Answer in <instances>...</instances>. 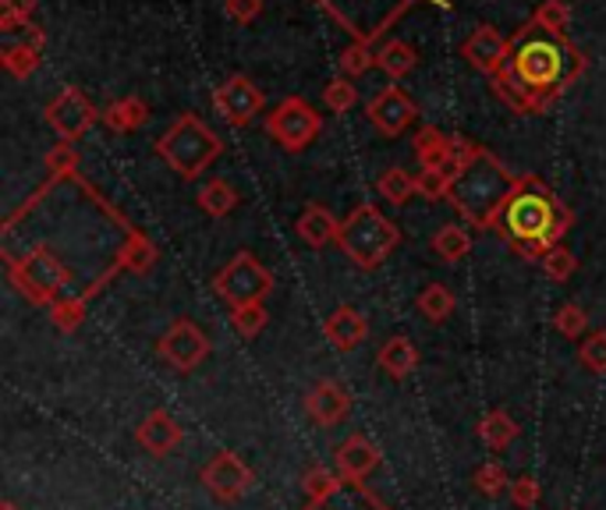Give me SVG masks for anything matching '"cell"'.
Listing matches in <instances>:
<instances>
[{
    "label": "cell",
    "instance_id": "2",
    "mask_svg": "<svg viewBox=\"0 0 606 510\" xmlns=\"http://www.w3.org/2000/svg\"><path fill=\"white\" fill-rule=\"evenodd\" d=\"M571 227H575V213L539 174H521L514 181V192L493 224L503 242L529 263H539L550 248H557Z\"/></svg>",
    "mask_w": 606,
    "mask_h": 510
},
{
    "label": "cell",
    "instance_id": "38",
    "mask_svg": "<svg viewBox=\"0 0 606 510\" xmlns=\"http://www.w3.org/2000/svg\"><path fill=\"white\" fill-rule=\"evenodd\" d=\"M86 309H89V305L78 301V298L61 301V305H54V309H50V322H54L61 333H75L82 327V319H86Z\"/></svg>",
    "mask_w": 606,
    "mask_h": 510
},
{
    "label": "cell",
    "instance_id": "45",
    "mask_svg": "<svg viewBox=\"0 0 606 510\" xmlns=\"http://www.w3.org/2000/svg\"><path fill=\"white\" fill-rule=\"evenodd\" d=\"M259 11H263V0H227V14L242 25H248L252 19H259Z\"/></svg>",
    "mask_w": 606,
    "mask_h": 510
},
{
    "label": "cell",
    "instance_id": "25",
    "mask_svg": "<svg viewBox=\"0 0 606 510\" xmlns=\"http://www.w3.org/2000/svg\"><path fill=\"white\" fill-rule=\"evenodd\" d=\"M199 210L202 213H210V216H227L238 210V192H234V184H227L224 178H213L202 184V192H199Z\"/></svg>",
    "mask_w": 606,
    "mask_h": 510
},
{
    "label": "cell",
    "instance_id": "29",
    "mask_svg": "<svg viewBox=\"0 0 606 510\" xmlns=\"http://www.w3.org/2000/svg\"><path fill=\"white\" fill-rule=\"evenodd\" d=\"M376 189L380 195L391 202V206H404L415 192V178L408 174V170H401V167H391V170H383V178L376 181Z\"/></svg>",
    "mask_w": 606,
    "mask_h": 510
},
{
    "label": "cell",
    "instance_id": "23",
    "mask_svg": "<svg viewBox=\"0 0 606 510\" xmlns=\"http://www.w3.org/2000/svg\"><path fill=\"white\" fill-rule=\"evenodd\" d=\"M447 142H450V135H444L440 128H418L415 131V160L423 170H444L447 163Z\"/></svg>",
    "mask_w": 606,
    "mask_h": 510
},
{
    "label": "cell",
    "instance_id": "13",
    "mask_svg": "<svg viewBox=\"0 0 606 510\" xmlns=\"http://www.w3.org/2000/svg\"><path fill=\"white\" fill-rule=\"evenodd\" d=\"M365 117L373 121V128L380 135H386V139H397V135H404L418 121V107H415V99L401 89V85H386L380 96L369 99Z\"/></svg>",
    "mask_w": 606,
    "mask_h": 510
},
{
    "label": "cell",
    "instance_id": "37",
    "mask_svg": "<svg viewBox=\"0 0 606 510\" xmlns=\"http://www.w3.org/2000/svg\"><path fill=\"white\" fill-rule=\"evenodd\" d=\"M323 104L330 114H348L351 107L359 104V89L351 85V78H333L323 89Z\"/></svg>",
    "mask_w": 606,
    "mask_h": 510
},
{
    "label": "cell",
    "instance_id": "33",
    "mask_svg": "<svg viewBox=\"0 0 606 510\" xmlns=\"http://www.w3.org/2000/svg\"><path fill=\"white\" fill-rule=\"evenodd\" d=\"M0 64L11 78H29L40 67V50L32 46H19V43H4V54H0Z\"/></svg>",
    "mask_w": 606,
    "mask_h": 510
},
{
    "label": "cell",
    "instance_id": "10",
    "mask_svg": "<svg viewBox=\"0 0 606 510\" xmlns=\"http://www.w3.org/2000/svg\"><path fill=\"white\" fill-rule=\"evenodd\" d=\"M210 351H213V344H210L206 330H199L192 319L171 322V330H167L157 340V354L174 372H192V369H199L202 362L210 359Z\"/></svg>",
    "mask_w": 606,
    "mask_h": 510
},
{
    "label": "cell",
    "instance_id": "15",
    "mask_svg": "<svg viewBox=\"0 0 606 510\" xmlns=\"http://www.w3.org/2000/svg\"><path fill=\"white\" fill-rule=\"evenodd\" d=\"M380 461H383V454L365 433H351L344 444L333 447V465L348 482H365L369 475L380 468Z\"/></svg>",
    "mask_w": 606,
    "mask_h": 510
},
{
    "label": "cell",
    "instance_id": "27",
    "mask_svg": "<svg viewBox=\"0 0 606 510\" xmlns=\"http://www.w3.org/2000/svg\"><path fill=\"white\" fill-rule=\"evenodd\" d=\"M415 305L429 322H444V319L454 316V309H458V298H454V291L447 284H426L423 295L415 298Z\"/></svg>",
    "mask_w": 606,
    "mask_h": 510
},
{
    "label": "cell",
    "instance_id": "42",
    "mask_svg": "<svg viewBox=\"0 0 606 510\" xmlns=\"http://www.w3.org/2000/svg\"><path fill=\"white\" fill-rule=\"evenodd\" d=\"M539 500H543V486H539V479H532V475H518V479L511 482V503L518 510H535Z\"/></svg>",
    "mask_w": 606,
    "mask_h": 510
},
{
    "label": "cell",
    "instance_id": "1",
    "mask_svg": "<svg viewBox=\"0 0 606 510\" xmlns=\"http://www.w3.org/2000/svg\"><path fill=\"white\" fill-rule=\"evenodd\" d=\"M582 72H585V54L575 43L529 22L518 29V36L511 40V50H508V61H503V67L493 78L514 85V89L529 99L532 114H543L567 85L578 82Z\"/></svg>",
    "mask_w": 606,
    "mask_h": 510
},
{
    "label": "cell",
    "instance_id": "31",
    "mask_svg": "<svg viewBox=\"0 0 606 510\" xmlns=\"http://www.w3.org/2000/svg\"><path fill=\"white\" fill-rule=\"evenodd\" d=\"M539 29L553 32V36L567 40V25H571V4L567 0H543V4L535 8V19H532Z\"/></svg>",
    "mask_w": 606,
    "mask_h": 510
},
{
    "label": "cell",
    "instance_id": "46",
    "mask_svg": "<svg viewBox=\"0 0 606 510\" xmlns=\"http://www.w3.org/2000/svg\"><path fill=\"white\" fill-rule=\"evenodd\" d=\"M0 510H22L19 503H11V500H4V503H0Z\"/></svg>",
    "mask_w": 606,
    "mask_h": 510
},
{
    "label": "cell",
    "instance_id": "22",
    "mask_svg": "<svg viewBox=\"0 0 606 510\" xmlns=\"http://www.w3.org/2000/svg\"><path fill=\"white\" fill-rule=\"evenodd\" d=\"M476 433H479V439L490 450H503V447H511L514 439L521 436V425L511 418V412H503V407H493V412H486L479 418Z\"/></svg>",
    "mask_w": 606,
    "mask_h": 510
},
{
    "label": "cell",
    "instance_id": "6",
    "mask_svg": "<svg viewBox=\"0 0 606 510\" xmlns=\"http://www.w3.org/2000/svg\"><path fill=\"white\" fill-rule=\"evenodd\" d=\"M319 4H323L359 43L373 46L376 40H383L386 32H391V25L404 11L418 4V0H319Z\"/></svg>",
    "mask_w": 606,
    "mask_h": 510
},
{
    "label": "cell",
    "instance_id": "17",
    "mask_svg": "<svg viewBox=\"0 0 606 510\" xmlns=\"http://www.w3.org/2000/svg\"><path fill=\"white\" fill-rule=\"evenodd\" d=\"M306 412L319 429H333V425H341L351 415V397L341 383L319 380L306 394Z\"/></svg>",
    "mask_w": 606,
    "mask_h": 510
},
{
    "label": "cell",
    "instance_id": "14",
    "mask_svg": "<svg viewBox=\"0 0 606 510\" xmlns=\"http://www.w3.org/2000/svg\"><path fill=\"white\" fill-rule=\"evenodd\" d=\"M508 50H511V40L503 36L500 29H493V25H479L471 36L461 43V57L476 67V72H482V75H497L500 67H503V61H508Z\"/></svg>",
    "mask_w": 606,
    "mask_h": 510
},
{
    "label": "cell",
    "instance_id": "30",
    "mask_svg": "<svg viewBox=\"0 0 606 510\" xmlns=\"http://www.w3.org/2000/svg\"><path fill=\"white\" fill-rule=\"evenodd\" d=\"M344 486V475L341 471H330V468H309L306 471V479H301V489H306V497H309V503H323V500H330L337 489Z\"/></svg>",
    "mask_w": 606,
    "mask_h": 510
},
{
    "label": "cell",
    "instance_id": "21",
    "mask_svg": "<svg viewBox=\"0 0 606 510\" xmlns=\"http://www.w3.org/2000/svg\"><path fill=\"white\" fill-rule=\"evenodd\" d=\"M301 510H391L365 482H348L323 503H306Z\"/></svg>",
    "mask_w": 606,
    "mask_h": 510
},
{
    "label": "cell",
    "instance_id": "11",
    "mask_svg": "<svg viewBox=\"0 0 606 510\" xmlns=\"http://www.w3.org/2000/svg\"><path fill=\"white\" fill-rule=\"evenodd\" d=\"M199 479L221 503H238L252 489V482H256V475H252V468L234 450H221L210 457Z\"/></svg>",
    "mask_w": 606,
    "mask_h": 510
},
{
    "label": "cell",
    "instance_id": "35",
    "mask_svg": "<svg viewBox=\"0 0 606 510\" xmlns=\"http://www.w3.org/2000/svg\"><path fill=\"white\" fill-rule=\"evenodd\" d=\"M471 482H476V489L482 492V497H500L503 489H511L514 479H511L508 468H503V465L486 461V465L476 468V475H471Z\"/></svg>",
    "mask_w": 606,
    "mask_h": 510
},
{
    "label": "cell",
    "instance_id": "12",
    "mask_svg": "<svg viewBox=\"0 0 606 510\" xmlns=\"http://www.w3.org/2000/svg\"><path fill=\"white\" fill-rule=\"evenodd\" d=\"M213 107H216V114H221L227 125L242 128L256 114H263L266 96H263V89L248 75H231V78H224L213 89Z\"/></svg>",
    "mask_w": 606,
    "mask_h": 510
},
{
    "label": "cell",
    "instance_id": "3",
    "mask_svg": "<svg viewBox=\"0 0 606 510\" xmlns=\"http://www.w3.org/2000/svg\"><path fill=\"white\" fill-rule=\"evenodd\" d=\"M514 174L508 167H503L490 149H476V157H471V163L461 170L458 178H454L450 184V195L447 202L454 210H458V216L465 220L468 227H493L497 216L503 210V202L511 199L514 192Z\"/></svg>",
    "mask_w": 606,
    "mask_h": 510
},
{
    "label": "cell",
    "instance_id": "36",
    "mask_svg": "<svg viewBox=\"0 0 606 510\" xmlns=\"http://www.w3.org/2000/svg\"><path fill=\"white\" fill-rule=\"evenodd\" d=\"M553 330H557L561 337H567V340L585 337V330H588V316H585L582 305H575V301L561 305V309L553 312Z\"/></svg>",
    "mask_w": 606,
    "mask_h": 510
},
{
    "label": "cell",
    "instance_id": "43",
    "mask_svg": "<svg viewBox=\"0 0 606 510\" xmlns=\"http://www.w3.org/2000/svg\"><path fill=\"white\" fill-rule=\"evenodd\" d=\"M46 170H50V174H75L78 157H75L72 142H57L54 149L46 152Z\"/></svg>",
    "mask_w": 606,
    "mask_h": 510
},
{
    "label": "cell",
    "instance_id": "34",
    "mask_svg": "<svg viewBox=\"0 0 606 510\" xmlns=\"http://www.w3.org/2000/svg\"><path fill=\"white\" fill-rule=\"evenodd\" d=\"M539 266H543V274L553 284H567L571 277H575V269H578V255L571 252L567 245H557V248H550L543 259H539Z\"/></svg>",
    "mask_w": 606,
    "mask_h": 510
},
{
    "label": "cell",
    "instance_id": "40",
    "mask_svg": "<svg viewBox=\"0 0 606 510\" xmlns=\"http://www.w3.org/2000/svg\"><path fill=\"white\" fill-rule=\"evenodd\" d=\"M578 362L588 372H606V330H593L578 348Z\"/></svg>",
    "mask_w": 606,
    "mask_h": 510
},
{
    "label": "cell",
    "instance_id": "9",
    "mask_svg": "<svg viewBox=\"0 0 606 510\" xmlns=\"http://www.w3.org/2000/svg\"><path fill=\"white\" fill-rule=\"evenodd\" d=\"M96 121H104V110H96L78 85H67L46 104V125L61 135V142H78Z\"/></svg>",
    "mask_w": 606,
    "mask_h": 510
},
{
    "label": "cell",
    "instance_id": "5",
    "mask_svg": "<svg viewBox=\"0 0 606 510\" xmlns=\"http://www.w3.org/2000/svg\"><path fill=\"white\" fill-rule=\"evenodd\" d=\"M221 152H224L221 135L202 121L199 114H181L157 142V157L184 181H195L202 170H210V163Z\"/></svg>",
    "mask_w": 606,
    "mask_h": 510
},
{
    "label": "cell",
    "instance_id": "16",
    "mask_svg": "<svg viewBox=\"0 0 606 510\" xmlns=\"http://www.w3.org/2000/svg\"><path fill=\"white\" fill-rule=\"evenodd\" d=\"M181 439H184L181 425L167 407H153V412L139 422V429H135V444H139L149 457H167L181 447Z\"/></svg>",
    "mask_w": 606,
    "mask_h": 510
},
{
    "label": "cell",
    "instance_id": "41",
    "mask_svg": "<svg viewBox=\"0 0 606 510\" xmlns=\"http://www.w3.org/2000/svg\"><path fill=\"white\" fill-rule=\"evenodd\" d=\"M450 184L454 181L444 174V170H423V174L415 178V192L423 195V199H429V202H447Z\"/></svg>",
    "mask_w": 606,
    "mask_h": 510
},
{
    "label": "cell",
    "instance_id": "7",
    "mask_svg": "<svg viewBox=\"0 0 606 510\" xmlns=\"http://www.w3.org/2000/svg\"><path fill=\"white\" fill-rule=\"evenodd\" d=\"M213 291L221 301H227L231 309L256 305V301H266L269 291H274V274H269L252 252H238L221 274L213 277Z\"/></svg>",
    "mask_w": 606,
    "mask_h": 510
},
{
    "label": "cell",
    "instance_id": "8",
    "mask_svg": "<svg viewBox=\"0 0 606 510\" xmlns=\"http://www.w3.org/2000/svg\"><path fill=\"white\" fill-rule=\"evenodd\" d=\"M319 131H323V114H316L312 104H306L301 96H288L274 107V114H266V135L274 139L284 152H301L309 149Z\"/></svg>",
    "mask_w": 606,
    "mask_h": 510
},
{
    "label": "cell",
    "instance_id": "24",
    "mask_svg": "<svg viewBox=\"0 0 606 510\" xmlns=\"http://www.w3.org/2000/svg\"><path fill=\"white\" fill-rule=\"evenodd\" d=\"M146 117H149V107L142 104V99L125 96V99H117V104H110L104 110V125L110 131H135V128L146 125Z\"/></svg>",
    "mask_w": 606,
    "mask_h": 510
},
{
    "label": "cell",
    "instance_id": "26",
    "mask_svg": "<svg viewBox=\"0 0 606 510\" xmlns=\"http://www.w3.org/2000/svg\"><path fill=\"white\" fill-rule=\"evenodd\" d=\"M418 64V54L412 43L404 40H386L380 50H376V67H383L391 78H404Z\"/></svg>",
    "mask_w": 606,
    "mask_h": 510
},
{
    "label": "cell",
    "instance_id": "39",
    "mask_svg": "<svg viewBox=\"0 0 606 510\" xmlns=\"http://www.w3.org/2000/svg\"><path fill=\"white\" fill-rule=\"evenodd\" d=\"M373 64H376V50L369 46V43H359V40L351 43V46L344 50V54H341V67H344V75H348V78L365 75Z\"/></svg>",
    "mask_w": 606,
    "mask_h": 510
},
{
    "label": "cell",
    "instance_id": "20",
    "mask_svg": "<svg viewBox=\"0 0 606 510\" xmlns=\"http://www.w3.org/2000/svg\"><path fill=\"white\" fill-rule=\"evenodd\" d=\"M376 365L386 372L391 380H408L412 372L418 369V348L412 344L408 337H391V340H383V348L376 354Z\"/></svg>",
    "mask_w": 606,
    "mask_h": 510
},
{
    "label": "cell",
    "instance_id": "18",
    "mask_svg": "<svg viewBox=\"0 0 606 510\" xmlns=\"http://www.w3.org/2000/svg\"><path fill=\"white\" fill-rule=\"evenodd\" d=\"M323 337L330 340L333 351H355L362 348V340L369 337V319L355 309V305H337L323 322Z\"/></svg>",
    "mask_w": 606,
    "mask_h": 510
},
{
    "label": "cell",
    "instance_id": "28",
    "mask_svg": "<svg viewBox=\"0 0 606 510\" xmlns=\"http://www.w3.org/2000/svg\"><path fill=\"white\" fill-rule=\"evenodd\" d=\"M433 252L440 255L444 263H461L471 252V234L461 224H444L433 234Z\"/></svg>",
    "mask_w": 606,
    "mask_h": 510
},
{
    "label": "cell",
    "instance_id": "4",
    "mask_svg": "<svg viewBox=\"0 0 606 510\" xmlns=\"http://www.w3.org/2000/svg\"><path fill=\"white\" fill-rule=\"evenodd\" d=\"M337 245L348 255L359 269H376L394 255L401 245V227L391 216H383L373 202H359L341 220V234H337Z\"/></svg>",
    "mask_w": 606,
    "mask_h": 510
},
{
    "label": "cell",
    "instance_id": "44",
    "mask_svg": "<svg viewBox=\"0 0 606 510\" xmlns=\"http://www.w3.org/2000/svg\"><path fill=\"white\" fill-rule=\"evenodd\" d=\"M32 8H36V0H0V25L29 22Z\"/></svg>",
    "mask_w": 606,
    "mask_h": 510
},
{
    "label": "cell",
    "instance_id": "32",
    "mask_svg": "<svg viewBox=\"0 0 606 510\" xmlns=\"http://www.w3.org/2000/svg\"><path fill=\"white\" fill-rule=\"evenodd\" d=\"M269 322V312L266 305L256 301V305H238V309H231V327L238 330V337L245 340H256Z\"/></svg>",
    "mask_w": 606,
    "mask_h": 510
},
{
    "label": "cell",
    "instance_id": "19",
    "mask_svg": "<svg viewBox=\"0 0 606 510\" xmlns=\"http://www.w3.org/2000/svg\"><path fill=\"white\" fill-rule=\"evenodd\" d=\"M295 231H298V237L309 248H323V245L337 242V234H341V224H337V216L327 206H319V202H309V206L301 210Z\"/></svg>",
    "mask_w": 606,
    "mask_h": 510
}]
</instances>
